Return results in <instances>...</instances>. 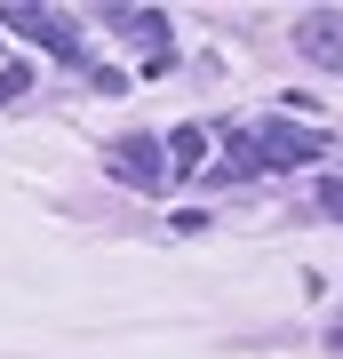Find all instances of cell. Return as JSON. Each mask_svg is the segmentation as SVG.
Masks as SVG:
<instances>
[{
	"mask_svg": "<svg viewBox=\"0 0 343 359\" xmlns=\"http://www.w3.org/2000/svg\"><path fill=\"white\" fill-rule=\"evenodd\" d=\"M160 152H168V168H176V176H191V168H200V152H208V128H200V120H184Z\"/></svg>",
	"mask_w": 343,
	"mask_h": 359,
	"instance_id": "5",
	"label": "cell"
},
{
	"mask_svg": "<svg viewBox=\"0 0 343 359\" xmlns=\"http://www.w3.org/2000/svg\"><path fill=\"white\" fill-rule=\"evenodd\" d=\"M25 88H32V72H25V65H8V72H0V96H25Z\"/></svg>",
	"mask_w": 343,
	"mask_h": 359,
	"instance_id": "6",
	"label": "cell"
},
{
	"mask_svg": "<svg viewBox=\"0 0 343 359\" xmlns=\"http://www.w3.org/2000/svg\"><path fill=\"white\" fill-rule=\"evenodd\" d=\"M335 351H343V327H335Z\"/></svg>",
	"mask_w": 343,
	"mask_h": 359,
	"instance_id": "8",
	"label": "cell"
},
{
	"mask_svg": "<svg viewBox=\"0 0 343 359\" xmlns=\"http://www.w3.org/2000/svg\"><path fill=\"white\" fill-rule=\"evenodd\" d=\"M0 25H8V32H25V40H48L64 65H88V56H80L72 16H56V8H0Z\"/></svg>",
	"mask_w": 343,
	"mask_h": 359,
	"instance_id": "1",
	"label": "cell"
},
{
	"mask_svg": "<svg viewBox=\"0 0 343 359\" xmlns=\"http://www.w3.org/2000/svg\"><path fill=\"white\" fill-rule=\"evenodd\" d=\"M319 208H328V216H343V184H328V192H319Z\"/></svg>",
	"mask_w": 343,
	"mask_h": 359,
	"instance_id": "7",
	"label": "cell"
},
{
	"mask_svg": "<svg viewBox=\"0 0 343 359\" xmlns=\"http://www.w3.org/2000/svg\"><path fill=\"white\" fill-rule=\"evenodd\" d=\"M295 48H304L319 72H343V8H304V25H295Z\"/></svg>",
	"mask_w": 343,
	"mask_h": 359,
	"instance_id": "3",
	"label": "cell"
},
{
	"mask_svg": "<svg viewBox=\"0 0 343 359\" xmlns=\"http://www.w3.org/2000/svg\"><path fill=\"white\" fill-rule=\"evenodd\" d=\"M112 168H120L128 184H152V192H160V176H168V152H160L152 136H120V144H112Z\"/></svg>",
	"mask_w": 343,
	"mask_h": 359,
	"instance_id": "4",
	"label": "cell"
},
{
	"mask_svg": "<svg viewBox=\"0 0 343 359\" xmlns=\"http://www.w3.org/2000/svg\"><path fill=\"white\" fill-rule=\"evenodd\" d=\"M248 152H255V168H304V160L328 152V136H311V128H280V120H271L264 136H248Z\"/></svg>",
	"mask_w": 343,
	"mask_h": 359,
	"instance_id": "2",
	"label": "cell"
}]
</instances>
